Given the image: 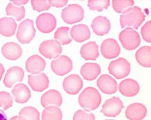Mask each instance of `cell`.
I'll return each instance as SVG.
<instances>
[{
  "mask_svg": "<svg viewBox=\"0 0 151 120\" xmlns=\"http://www.w3.org/2000/svg\"><path fill=\"white\" fill-rule=\"evenodd\" d=\"M100 72L101 68L97 63H85L81 68V75L87 81H94L100 74Z\"/></svg>",
  "mask_w": 151,
  "mask_h": 120,
  "instance_id": "obj_24",
  "label": "cell"
},
{
  "mask_svg": "<svg viewBox=\"0 0 151 120\" xmlns=\"http://www.w3.org/2000/svg\"><path fill=\"white\" fill-rule=\"evenodd\" d=\"M121 44L128 51L135 50L141 43L140 35L136 30L131 28H127L119 35Z\"/></svg>",
  "mask_w": 151,
  "mask_h": 120,
  "instance_id": "obj_3",
  "label": "cell"
},
{
  "mask_svg": "<svg viewBox=\"0 0 151 120\" xmlns=\"http://www.w3.org/2000/svg\"><path fill=\"white\" fill-rule=\"evenodd\" d=\"M135 59L139 65L144 67L150 68L151 66V47L150 46H143L136 52Z\"/></svg>",
  "mask_w": 151,
  "mask_h": 120,
  "instance_id": "obj_27",
  "label": "cell"
},
{
  "mask_svg": "<svg viewBox=\"0 0 151 120\" xmlns=\"http://www.w3.org/2000/svg\"><path fill=\"white\" fill-rule=\"evenodd\" d=\"M14 100L18 104H25L31 97V92L25 84L18 83L12 89Z\"/></svg>",
  "mask_w": 151,
  "mask_h": 120,
  "instance_id": "obj_22",
  "label": "cell"
},
{
  "mask_svg": "<svg viewBox=\"0 0 151 120\" xmlns=\"http://www.w3.org/2000/svg\"><path fill=\"white\" fill-rule=\"evenodd\" d=\"M73 120H96L92 113H88L83 110H78L73 115Z\"/></svg>",
  "mask_w": 151,
  "mask_h": 120,
  "instance_id": "obj_36",
  "label": "cell"
},
{
  "mask_svg": "<svg viewBox=\"0 0 151 120\" xmlns=\"http://www.w3.org/2000/svg\"><path fill=\"white\" fill-rule=\"evenodd\" d=\"M118 89L122 96L133 97L138 95L140 90V86H139V84L135 80L127 78L120 82Z\"/></svg>",
  "mask_w": 151,
  "mask_h": 120,
  "instance_id": "obj_17",
  "label": "cell"
},
{
  "mask_svg": "<svg viewBox=\"0 0 151 120\" xmlns=\"http://www.w3.org/2000/svg\"><path fill=\"white\" fill-rule=\"evenodd\" d=\"M88 6L91 11L101 12L108 8L110 6V0H89Z\"/></svg>",
  "mask_w": 151,
  "mask_h": 120,
  "instance_id": "obj_33",
  "label": "cell"
},
{
  "mask_svg": "<svg viewBox=\"0 0 151 120\" xmlns=\"http://www.w3.org/2000/svg\"><path fill=\"white\" fill-rule=\"evenodd\" d=\"M39 52L47 59H55L59 57L62 52V47L59 42L55 40H45L40 44Z\"/></svg>",
  "mask_w": 151,
  "mask_h": 120,
  "instance_id": "obj_7",
  "label": "cell"
},
{
  "mask_svg": "<svg viewBox=\"0 0 151 120\" xmlns=\"http://www.w3.org/2000/svg\"><path fill=\"white\" fill-rule=\"evenodd\" d=\"M123 103L119 97H112L107 100L101 109L102 114L107 117H115L121 113L123 109Z\"/></svg>",
  "mask_w": 151,
  "mask_h": 120,
  "instance_id": "obj_9",
  "label": "cell"
},
{
  "mask_svg": "<svg viewBox=\"0 0 151 120\" xmlns=\"http://www.w3.org/2000/svg\"><path fill=\"white\" fill-rule=\"evenodd\" d=\"M10 120H19L18 119V116H14V117H12Z\"/></svg>",
  "mask_w": 151,
  "mask_h": 120,
  "instance_id": "obj_42",
  "label": "cell"
},
{
  "mask_svg": "<svg viewBox=\"0 0 151 120\" xmlns=\"http://www.w3.org/2000/svg\"><path fill=\"white\" fill-rule=\"evenodd\" d=\"M3 73H4V66L2 63H0V81L2 79V77H3Z\"/></svg>",
  "mask_w": 151,
  "mask_h": 120,
  "instance_id": "obj_41",
  "label": "cell"
},
{
  "mask_svg": "<svg viewBox=\"0 0 151 120\" xmlns=\"http://www.w3.org/2000/svg\"><path fill=\"white\" fill-rule=\"evenodd\" d=\"M107 120H114V119H107Z\"/></svg>",
  "mask_w": 151,
  "mask_h": 120,
  "instance_id": "obj_43",
  "label": "cell"
},
{
  "mask_svg": "<svg viewBox=\"0 0 151 120\" xmlns=\"http://www.w3.org/2000/svg\"><path fill=\"white\" fill-rule=\"evenodd\" d=\"M35 32L33 21L30 19H26L18 26L17 39L22 44H29L35 37Z\"/></svg>",
  "mask_w": 151,
  "mask_h": 120,
  "instance_id": "obj_6",
  "label": "cell"
},
{
  "mask_svg": "<svg viewBox=\"0 0 151 120\" xmlns=\"http://www.w3.org/2000/svg\"><path fill=\"white\" fill-rule=\"evenodd\" d=\"M17 29V24L12 18H2L0 19V34L4 37H12Z\"/></svg>",
  "mask_w": 151,
  "mask_h": 120,
  "instance_id": "obj_26",
  "label": "cell"
},
{
  "mask_svg": "<svg viewBox=\"0 0 151 120\" xmlns=\"http://www.w3.org/2000/svg\"><path fill=\"white\" fill-rule=\"evenodd\" d=\"M108 71L110 74L114 76L115 78H124L130 73V64L124 58H119L110 63L108 66Z\"/></svg>",
  "mask_w": 151,
  "mask_h": 120,
  "instance_id": "obj_5",
  "label": "cell"
},
{
  "mask_svg": "<svg viewBox=\"0 0 151 120\" xmlns=\"http://www.w3.org/2000/svg\"><path fill=\"white\" fill-rule=\"evenodd\" d=\"M83 82L77 74H71L65 78L63 81V89L69 95H76L83 88Z\"/></svg>",
  "mask_w": 151,
  "mask_h": 120,
  "instance_id": "obj_11",
  "label": "cell"
},
{
  "mask_svg": "<svg viewBox=\"0 0 151 120\" xmlns=\"http://www.w3.org/2000/svg\"><path fill=\"white\" fill-rule=\"evenodd\" d=\"M36 25L38 30L42 33H50L56 28L57 19L51 13H42L37 18Z\"/></svg>",
  "mask_w": 151,
  "mask_h": 120,
  "instance_id": "obj_10",
  "label": "cell"
},
{
  "mask_svg": "<svg viewBox=\"0 0 151 120\" xmlns=\"http://www.w3.org/2000/svg\"><path fill=\"white\" fill-rule=\"evenodd\" d=\"M62 112L57 106H49L42 114V120H62Z\"/></svg>",
  "mask_w": 151,
  "mask_h": 120,
  "instance_id": "obj_28",
  "label": "cell"
},
{
  "mask_svg": "<svg viewBox=\"0 0 151 120\" xmlns=\"http://www.w3.org/2000/svg\"><path fill=\"white\" fill-rule=\"evenodd\" d=\"M146 18L142 10L138 6H133L124 11L120 16L121 28H130L137 29Z\"/></svg>",
  "mask_w": 151,
  "mask_h": 120,
  "instance_id": "obj_1",
  "label": "cell"
},
{
  "mask_svg": "<svg viewBox=\"0 0 151 120\" xmlns=\"http://www.w3.org/2000/svg\"><path fill=\"white\" fill-rule=\"evenodd\" d=\"M28 83L35 92H43L48 89L50 85V79L45 73H41L39 74H30L28 76Z\"/></svg>",
  "mask_w": 151,
  "mask_h": 120,
  "instance_id": "obj_13",
  "label": "cell"
},
{
  "mask_svg": "<svg viewBox=\"0 0 151 120\" xmlns=\"http://www.w3.org/2000/svg\"><path fill=\"white\" fill-rule=\"evenodd\" d=\"M141 35L145 41L147 43L151 42V21H148L141 29Z\"/></svg>",
  "mask_w": 151,
  "mask_h": 120,
  "instance_id": "obj_37",
  "label": "cell"
},
{
  "mask_svg": "<svg viewBox=\"0 0 151 120\" xmlns=\"http://www.w3.org/2000/svg\"><path fill=\"white\" fill-rule=\"evenodd\" d=\"M81 55L83 59L96 60L99 55V46L96 42H88L82 46L81 49Z\"/></svg>",
  "mask_w": 151,
  "mask_h": 120,
  "instance_id": "obj_25",
  "label": "cell"
},
{
  "mask_svg": "<svg viewBox=\"0 0 151 120\" xmlns=\"http://www.w3.org/2000/svg\"><path fill=\"white\" fill-rule=\"evenodd\" d=\"M48 2H49L51 6L57 8H60L62 7V6H65L68 3L67 0H49Z\"/></svg>",
  "mask_w": 151,
  "mask_h": 120,
  "instance_id": "obj_38",
  "label": "cell"
},
{
  "mask_svg": "<svg viewBox=\"0 0 151 120\" xmlns=\"http://www.w3.org/2000/svg\"><path fill=\"white\" fill-rule=\"evenodd\" d=\"M71 38L78 43L86 41L91 37V32L88 25L84 24L76 25L70 30Z\"/></svg>",
  "mask_w": 151,
  "mask_h": 120,
  "instance_id": "obj_21",
  "label": "cell"
},
{
  "mask_svg": "<svg viewBox=\"0 0 151 120\" xmlns=\"http://www.w3.org/2000/svg\"><path fill=\"white\" fill-rule=\"evenodd\" d=\"M62 96L61 94L55 89H51L42 95L41 98V104L44 107L49 106L60 107L62 104Z\"/></svg>",
  "mask_w": 151,
  "mask_h": 120,
  "instance_id": "obj_19",
  "label": "cell"
},
{
  "mask_svg": "<svg viewBox=\"0 0 151 120\" xmlns=\"http://www.w3.org/2000/svg\"><path fill=\"white\" fill-rule=\"evenodd\" d=\"M24 74L25 73L22 68L19 66L11 67L6 71V73L3 79L4 85L7 88H11L15 83H20L23 80Z\"/></svg>",
  "mask_w": 151,
  "mask_h": 120,
  "instance_id": "obj_15",
  "label": "cell"
},
{
  "mask_svg": "<svg viewBox=\"0 0 151 120\" xmlns=\"http://www.w3.org/2000/svg\"><path fill=\"white\" fill-rule=\"evenodd\" d=\"M70 29L68 27H60L55 32L54 38L60 44V45H68L72 42V39L68 36Z\"/></svg>",
  "mask_w": 151,
  "mask_h": 120,
  "instance_id": "obj_31",
  "label": "cell"
},
{
  "mask_svg": "<svg viewBox=\"0 0 151 120\" xmlns=\"http://www.w3.org/2000/svg\"><path fill=\"white\" fill-rule=\"evenodd\" d=\"M120 52V46L115 40L107 39L102 42L101 53L105 59H115L119 55Z\"/></svg>",
  "mask_w": 151,
  "mask_h": 120,
  "instance_id": "obj_12",
  "label": "cell"
},
{
  "mask_svg": "<svg viewBox=\"0 0 151 120\" xmlns=\"http://www.w3.org/2000/svg\"><path fill=\"white\" fill-rule=\"evenodd\" d=\"M147 115V109L145 105L140 103H134L129 105L125 112L126 118L128 120H142Z\"/></svg>",
  "mask_w": 151,
  "mask_h": 120,
  "instance_id": "obj_16",
  "label": "cell"
},
{
  "mask_svg": "<svg viewBox=\"0 0 151 120\" xmlns=\"http://www.w3.org/2000/svg\"><path fill=\"white\" fill-rule=\"evenodd\" d=\"M28 0H23V1H12L11 3H13L14 5L17 6H23L24 4H26V3H28Z\"/></svg>",
  "mask_w": 151,
  "mask_h": 120,
  "instance_id": "obj_39",
  "label": "cell"
},
{
  "mask_svg": "<svg viewBox=\"0 0 151 120\" xmlns=\"http://www.w3.org/2000/svg\"><path fill=\"white\" fill-rule=\"evenodd\" d=\"M19 120H40V113L34 107H26L19 112Z\"/></svg>",
  "mask_w": 151,
  "mask_h": 120,
  "instance_id": "obj_29",
  "label": "cell"
},
{
  "mask_svg": "<svg viewBox=\"0 0 151 120\" xmlns=\"http://www.w3.org/2000/svg\"><path fill=\"white\" fill-rule=\"evenodd\" d=\"M13 105V98L9 92H0V107L4 111L9 109Z\"/></svg>",
  "mask_w": 151,
  "mask_h": 120,
  "instance_id": "obj_34",
  "label": "cell"
},
{
  "mask_svg": "<svg viewBox=\"0 0 151 120\" xmlns=\"http://www.w3.org/2000/svg\"><path fill=\"white\" fill-rule=\"evenodd\" d=\"M97 86L102 92L105 94H114L117 92V82L108 74H103L97 80Z\"/></svg>",
  "mask_w": 151,
  "mask_h": 120,
  "instance_id": "obj_14",
  "label": "cell"
},
{
  "mask_svg": "<svg viewBox=\"0 0 151 120\" xmlns=\"http://www.w3.org/2000/svg\"><path fill=\"white\" fill-rule=\"evenodd\" d=\"M84 17V11L79 4H69L63 9L61 18L65 23L73 25L82 21Z\"/></svg>",
  "mask_w": 151,
  "mask_h": 120,
  "instance_id": "obj_4",
  "label": "cell"
},
{
  "mask_svg": "<svg viewBox=\"0 0 151 120\" xmlns=\"http://www.w3.org/2000/svg\"><path fill=\"white\" fill-rule=\"evenodd\" d=\"M0 120H7V117L3 110L0 109Z\"/></svg>",
  "mask_w": 151,
  "mask_h": 120,
  "instance_id": "obj_40",
  "label": "cell"
},
{
  "mask_svg": "<svg viewBox=\"0 0 151 120\" xmlns=\"http://www.w3.org/2000/svg\"><path fill=\"white\" fill-rule=\"evenodd\" d=\"M102 97L99 91L94 87H87L79 96V104L86 111L97 109L101 104Z\"/></svg>",
  "mask_w": 151,
  "mask_h": 120,
  "instance_id": "obj_2",
  "label": "cell"
},
{
  "mask_svg": "<svg viewBox=\"0 0 151 120\" xmlns=\"http://www.w3.org/2000/svg\"><path fill=\"white\" fill-rule=\"evenodd\" d=\"M46 66V63L39 55H34L27 59L26 63V69L27 72H29L33 75L39 74L44 71Z\"/></svg>",
  "mask_w": 151,
  "mask_h": 120,
  "instance_id": "obj_18",
  "label": "cell"
},
{
  "mask_svg": "<svg viewBox=\"0 0 151 120\" xmlns=\"http://www.w3.org/2000/svg\"><path fill=\"white\" fill-rule=\"evenodd\" d=\"M92 30L98 36H104L109 32L111 29V22L109 19L104 16H97L91 23Z\"/></svg>",
  "mask_w": 151,
  "mask_h": 120,
  "instance_id": "obj_20",
  "label": "cell"
},
{
  "mask_svg": "<svg viewBox=\"0 0 151 120\" xmlns=\"http://www.w3.org/2000/svg\"><path fill=\"white\" fill-rule=\"evenodd\" d=\"M31 5L34 11H38V12L48 11L50 10L51 6L49 2L46 0H32Z\"/></svg>",
  "mask_w": 151,
  "mask_h": 120,
  "instance_id": "obj_35",
  "label": "cell"
},
{
  "mask_svg": "<svg viewBox=\"0 0 151 120\" xmlns=\"http://www.w3.org/2000/svg\"><path fill=\"white\" fill-rule=\"evenodd\" d=\"M2 54L6 59L9 60H17L22 55V47L16 43L9 42L2 47Z\"/></svg>",
  "mask_w": 151,
  "mask_h": 120,
  "instance_id": "obj_23",
  "label": "cell"
},
{
  "mask_svg": "<svg viewBox=\"0 0 151 120\" xmlns=\"http://www.w3.org/2000/svg\"><path fill=\"white\" fill-rule=\"evenodd\" d=\"M111 3L113 10L119 13H122L134 5L133 0H113Z\"/></svg>",
  "mask_w": 151,
  "mask_h": 120,
  "instance_id": "obj_32",
  "label": "cell"
},
{
  "mask_svg": "<svg viewBox=\"0 0 151 120\" xmlns=\"http://www.w3.org/2000/svg\"><path fill=\"white\" fill-rule=\"evenodd\" d=\"M6 13L9 16L14 17L16 20L19 21L24 18L26 11H25V7L23 6H17L14 5L13 3H10L6 8Z\"/></svg>",
  "mask_w": 151,
  "mask_h": 120,
  "instance_id": "obj_30",
  "label": "cell"
},
{
  "mask_svg": "<svg viewBox=\"0 0 151 120\" xmlns=\"http://www.w3.org/2000/svg\"><path fill=\"white\" fill-rule=\"evenodd\" d=\"M51 69L58 76H64L73 70V62L66 55H60L51 62Z\"/></svg>",
  "mask_w": 151,
  "mask_h": 120,
  "instance_id": "obj_8",
  "label": "cell"
}]
</instances>
